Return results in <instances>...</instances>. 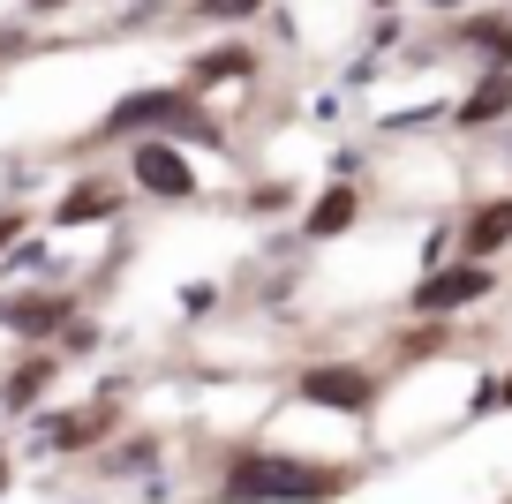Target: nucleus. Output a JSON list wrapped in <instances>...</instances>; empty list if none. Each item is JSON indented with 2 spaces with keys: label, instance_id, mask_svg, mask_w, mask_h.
Here are the masks:
<instances>
[{
  "label": "nucleus",
  "instance_id": "nucleus-13",
  "mask_svg": "<svg viewBox=\"0 0 512 504\" xmlns=\"http://www.w3.org/2000/svg\"><path fill=\"white\" fill-rule=\"evenodd\" d=\"M497 249H512V196L475 204V219L460 226V256H497Z\"/></svg>",
  "mask_w": 512,
  "mask_h": 504
},
{
  "label": "nucleus",
  "instance_id": "nucleus-10",
  "mask_svg": "<svg viewBox=\"0 0 512 504\" xmlns=\"http://www.w3.org/2000/svg\"><path fill=\"white\" fill-rule=\"evenodd\" d=\"M256 68H264V61H256V46H249V38H226V46L196 53L181 83H189L196 98H211V91H226V83H256Z\"/></svg>",
  "mask_w": 512,
  "mask_h": 504
},
{
  "label": "nucleus",
  "instance_id": "nucleus-7",
  "mask_svg": "<svg viewBox=\"0 0 512 504\" xmlns=\"http://www.w3.org/2000/svg\"><path fill=\"white\" fill-rule=\"evenodd\" d=\"M68 316H76V301H68V294H38V286L0 294V331H16L23 347H53Z\"/></svg>",
  "mask_w": 512,
  "mask_h": 504
},
{
  "label": "nucleus",
  "instance_id": "nucleus-1",
  "mask_svg": "<svg viewBox=\"0 0 512 504\" xmlns=\"http://www.w3.org/2000/svg\"><path fill=\"white\" fill-rule=\"evenodd\" d=\"M354 467H317L287 452H234L219 474V504H332L347 497Z\"/></svg>",
  "mask_w": 512,
  "mask_h": 504
},
{
  "label": "nucleus",
  "instance_id": "nucleus-19",
  "mask_svg": "<svg viewBox=\"0 0 512 504\" xmlns=\"http://www.w3.org/2000/svg\"><path fill=\"white\" fill-rule=\"evenodd\" d=\"M174 309H181V316L196 324V316H211V309H219V286H211V279H189V286L174 294Z\"/></svg>",
  "mask_w": 512,
  "mask_h": 504
},
{
  "label": "nucleus",
  "instance_id": "nucleus-14",
  "mask_svg": "<svg viewBox=\"0 0 512 504\" xmlns=\"http://www.w3.org/2000/svg\"><path fill=\"white\" fill-rule=\"evenodd\" d=\"M460 46H475L482 61H512V8H482V16H460L452 23Z\"/></svg>",
  "mask_w": 512,
  "mask_h": 504
},
{
  "label": "nucleus",
  "instance_id": "nucleus-4",
  "mask_svg": "<svg viewBox=\"0 0 512 504\" xmlns=\"http://www.w3.org/2000/svg\"><path fill=\"white\" fill-rule=\"evenodd\" d=\"M128 189H144L151 204H189L196 166L174 136H128Z\"/></svg>",
  "mask_w": 512,
  "mask_h": 504
},
{
  "label": "nucleus",
  "instance_id": "nucleus-6",
  "mask_svg": "<svg viewBox=\"0 0 512 504\" xmlns=\"http://www.w3.org/2000/svg\"><path fill=\"white\" fill-rule=\"evenodd\" d=\"M106 429H113V392L91 399V407H53V414H38L31 444H38V452H98V444H106Z\"/></svg>",
  "mask_w": 512,
  "mask_h": 504
},
{
  "label": "nucleus",
  "instance_id": "nucleus-3",
  "mask_svg": "<svg viewBox=\"0 0 512 504\" xmlns=\"http://www.w3.org/2000/svg\"><path fill=\"white\" fill-rule=\"evenodd\" d=\"M490 294H497V264L490 256H445V264H430L415 279L407 316L437 324V316H460V309H475V301H490Z\"/></svg>",
  "mask_w": 512,
  "mask_h": 504
},
{
  "label": "nucleus",
  "instance_id": "nucleus-9",
  "mask_svg": "<svg viewBox=\"0 0 512 504\" xmlns=\"http://www.w3.org/2000/svg\"><path fill=\"white\" fill-rule=\"evenodd\" d=\"M121 204H128L121 181L83 174V181H68V189L53 196V226H106V219H121Z\"/></svg>",
  "mask_w": 512,
  "mask_h": 504
},
{
  "label": "nucleus",
  "instance_id": "nucleus-25",
  "mask_svg": "<svg viewBox=\"0 0 512 504\" xmlns=\"http://www.w3.org/2000/svg\"><path fill=\"white\" fill-rule=\"evenodd\" d=\"M332 174H339V181H354V174H362V143H347V151L332 158Z\"/></svg>",
  "mask_w": 512,
  "mask_h": 504
},
{
  "label": "nucleus",
  "instance_id": "nucleus-26",
  "mask_svg": "<svg viewBox=\"0 0 512 504\" xmlns=\"http://www.w3.org/2000/svg\"><path fill=\"white\" fill-rule=\"evenodd\" d=\"M61 8H68V0H31L23 16H31V23H46V16H61Z\"/></svg>",
  "mask_w": 512,
  "mask_h": 504
},
{
  "label": "nucleus",
  "instance_id": "nucleus-11",
  "mask_svg": "<svg viewBox=\"0 0 512 504\" xmlns=\"http://www.w3.org/2000/svg\"><path fill=\"white\" fill-rule=\"evenodd\" d=\"M354 219H362V189L354 181H324L302 204V241H339V234H354Z\"/></svg>",
  "mask_w": 512,
  "mask_h": 504
},
{
  "label": "nucleus",
  "instance_id": "nucleus-23",
  "mask_svg": "<svg viewBox=\"0 0 512 504\" xmlns=\"http://www.w3.org/2000/svg\"><path fill=\"white\" fill-rule=\"evenodd\" d=\"M166 0H136V8H121V31H144V23H159Z\"/></svg>",
  "mask_w": 512,
  "mask_h": 504
},
{
  "label": "nucleus",
  "instance_id": "nucleus-20",
  "mask_svg": "<svg viewBox=\"0 0 512 504\" xmlns=\"http://www.w3.org/2000/svg\"><path fill=\"white\" fill-rule=\"evenodd\" d=\"M249 211L256 219H279V211H294V189L287 181H264V189H249Z\"/></svg>",
  "mask_w": 512,
  "mask_h": 504
},
{
  "label": "nucleus",
  "instance_id": "nucleus-8",
  "mask_svg": "<svg viewBox=\"0 0 512 504\" xmlns=\"http://www.w3.org/2000/svg\"><path fill=\"white\" fill-rule=\"evenodd\" d=\"M512 121V61H482L475 83H467V98L452 106V128L460 136H482V128Z\"/></svg>",
  "mask_w": 512,
  "mask_h": 504
},
{
  "label": "nucleus",
  "instance_id": "nucleus-12",
  "mask_svg": "<svg viewBox=\"0 0 512 504\" xmlns=\"http://www.w3.org/2000/svg\"><path fill=\"white\" fill-rule=\"evenodd\" d=\"M53 377H61V354H53V347H31L8 377H0V414H38V399L53 392Z\"/></svg>",
  "mask_w": 512,
  "mask_h": 504
},
{
  "label": "nucleus",
  "instance_id": "nucleus-27",
  "mask_svg": "<svg viewBox=\"0 0 512 504\" xmlns=\"http://www.w3.org/2000/svg\"><path fill=\"white\" fill-rule=\"evenodd\" d=\"M0 489H8V444H0Z\"/></svg>",
  "mask_w": 512,
  "mask_h": 504
},
{
  "label": "nucleus",
  "instance_id": "nucleus-5",
  "mask_svg": "<svg viewBox=\"0 0 512 504\" xmlns=\"http://www.w3.org/2000/svg\"><path fill=\"white\" fill-rule=\"evenodd\" d=\"M294 399L324 414H369L377 407V369L369 362H302L294 369Z\"/></svg>",
  "mask_w": 512,
  "mask_h": 504
},
{
  "label": "nucleus",
  "instance_id": "nucleus-22",
  "mask_svg": "<svg viewBox=\"0 0 512 504\" xmlns=\"http://www.w3.org/2000/svg\"><path fill=\"white\" fill-rule=\"evenodd\" d=\"M400 31H407V23H400V8H384V16L369 23V53H392V46H400Z\"/></svg>",
  "mask_w": 512,
  "mask_h": 504
},
{
  "label": "nucleus",
  "instance_id": "nucleus-2",
  "mask_svg": "<svg viewBox=\"0 0 512 504\" xmlns=\"http://www.w3.org/2000/svg\"><path fill=\"white\" fill-rule=\"evenodd\" d=\"M144 128V136H174V143H204V151H226V128L204 113V98L189 83H151V91H128L106 106V121L91 128V143H128Z\"/></svg>",
  "mask_w": 512,
  "mask_h": 504
},
{
  "label": "nucleus",
  "instance_id": "nucleus-21",
  "mask_svg": "<svg viewBox=\"0 0 512 504\" xmlns=\"http://www.w3.org/2000/svg\"><path fill=\"white\" fill-rule=\"evenodd\" d=\"M497 407H512V377H482L467 399V414H497Z\"/></svg>",
  "mask_w": 512,
  "mask_h": 504
},
{
  "label": "nucleus",
  "instance_id": "nucleus-15",
  "mask_svg": "<svg viewBox=\"0 0 512 504\" xmlns=\"http://www.w3.org/2000/svg\"><path fill=\"white\" fill-rule=\"evenodd\" d=\"M159 459H166V444H159V437H121V444L106 452V467H113V474H151Z\"/></svg>",
  "mask_w": 512,
  "mask_h": 504
},
{
  "label": "nucleus",
  "instance_id": "nucleus-17",
  "mask_svg": "<svg viewBox=\"0 0 512 504\" xmlns=\"http://www.w3.org/2000/svg\"><path fill=\"white\" fill-rule=\"evenodd\" d=\"M189 8H196L204 23H249V16H264L272 0H189Z\"/></svg>",
  "mask_w": 512,
  "mask_h": 504
},
{
  "label": "nucleus",
  "instance_id": "nucleus-24",
  "mask_svg": "<svg viewBox=\"0 0 512 504\" xmlns=\"http://www.w3.org/2000/svg\"><path fill=\"white\" fill-rule=\"evenodd\" d=\"M23 234H31V219H23V211H0V256L16 249V241H23Z\"/></svg>",
  "mask_w": 512,
  "mask_h": 504
},
{
  "label": "nucleus",
  "instance_id": "nucleus-16",
  "mask_svg": "<svg viewBox=\"0 0 512 504\" xmlns=\"http://www.w3.org/2000/svg\"><path fill=\"white\" fill-rule=\"evenodd\" d=\"M430 121H452V106H445V98H430V106H407V113H377V128H384V136H407V128H430Z\"/></svg>",
  "mask_w": 512,
  "mask_h": 504
},
{
  "label": "nucleus",
  "instance_id": "nucleus-18",
  "mask_svg": "<svg viewBox=\"0 0 512 504\" xmlns=\"http://www.w3.org/2000/svg\"><path fill=\"white\" fill-rule=\"evenodd\" d=\"M53 347H61V354H91L98 347V316H68V324H61V339H53Z\"/></svg>",
  "mask_w": 512,
  "mask_h": 504
},
{
  "label": "nucleus",
  "instance_id": "nucleus-28",
  "mask_svg": "<svg viewBox=\"0 0 512 504\" xmlns=\"http://www.w3.org/2000/svg\"><path fill=\"white\" fill-rule=\"evenodd\" d=\"M369 8H400V0H369Z\"/></svg>",
  "mask_w": 512,
  "mask_h": 504
}]
</instances>
